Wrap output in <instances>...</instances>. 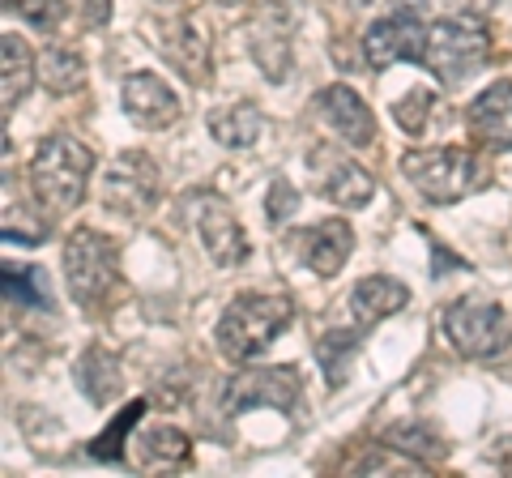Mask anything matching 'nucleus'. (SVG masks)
Here are the masks:
<instances>
[{"label": "nucleus", "mask_w": 512, "mask_h": 478, "mask_svg": "<svg viewBox=\"0 0 512 478\" xmlns=\"http://www.w3.org/2000/svg\"><path fill=\"white\" fill-rule=\"evenodd\" d=\"M90 175H94V150L69 133L43 137L35 146V158H30V188L43 201V210L52 214L77 210L86 201Z\"/></svg>", "instance_id": "nucleus-1"}, {"label": "nucleus", "mask_w": 512, "mask_h": 478, "mask_svg": "<svg viewBox=\"0 0 512 478\" xmlns=\"http://www.w3.org/2000/svg\"><path fill=\"white\" fill-rule=\"evenodd\" d=\"M291 321H295V304L286 295L244 291L231 299L218 321V350L235 363H252L278 342V333Z\"/></svg>", "instance_id": "nucleus-2"}, {"label": "nucleus", "mask_w": 512, "mask_h": 478, "mask_svg": "<svg viewBox=\"0 0 512 478\" xmlns=\"http://www.w3.org/2000/svg\"><path fill=\"white\" fill-rule=\"evenodd\" d=\"M402 175L419 188L431 205H453L470 197L483 184V167L478 158L461 146H427V150H406L402 154Z\"/></svg>", "instance_id": "nucleus-3"}, {"label": "nucleus", "mask_w": 512, "mask_h": 478, "mask_svg": "<svg viewBox=\"0 0 512 478\" xmlns=\"http://www.w3.org/2000/svg\"><path fill=\"white\" fill-rule=\"evenodd\" d=\"M487 56H491L487 30L470 18H444L427 30L423 69L436 73V82L444 86H466L470 77L487 69Z\"/></svg>", "instance_id": "nucleus-4"}, {"label": "nucleus", "mask_w": 512, "mask_h": 478, "mask_svg": "<svg viewBox=\"0 0 512 478\" xmlns=\"http://www.w3.org/2000/svg\"><path fill=\"white\" fill-rule=\"evenodd\" d=\"M120 278V248L103 231L77 227L64 239V286L77 304H99Z\"/></svg>", "instance_id": "nucleus-5"}, {"label": "nucleus", "mask_w": 512, "mask_h": 478, "mask_svg": "<svg viewBox=\"0 0 512 478\" xmlns=\"http://www.w3.org/2000/svg\"><path fill=\"white\" fill-rule=\"evenodd\" d=\"M440 325H444L448 346H453L457 355H466V359L500 355V350L508 346V338H512V321H508L504 304H495V299H478V295L453 299V304L444 308Z\"/></svg>", "instance_id": "nucleus-6"}, {"label": "nucleus", "mask_w": 512, "mask_h": 478, "mask_svg": "<svg viewBox=\"0 0 512 478\" xmlns=\"http://www.w3.org/2000/svg\"><path fill=\"white\" fill-rule=\"evenodd\" d=\"M295 26H299V5L295 0H256V18L248 26V47L252 60L269 82H286L295 65Z\"/></svg>", "instance_id": "nucleus-7"}, {"label": "nucleus", "mask_w": 512, "mask_h": 478, "mask_svg": "<svg viewBox=\"0 0 512 478\" xmlns=\"http://www.w3.org/2000/svg\"><path fill=\"white\" fill-rule=\"evenodd\" d=\"M184 218L192 222V231H197L205 257H210L218 269H235L239 261L248 257V239H244V227H239V218L227 201L218 193H184Z\"/></svg>", "instance_id": "nucleus-8"}, {"label": "nucleus", "mask_w": 512, "mask_h": 478, "mask_svg": "<svg viewBox=\"0 0 512 478\" xmlns=\"http://www.w3.org/2000/svg\"><path fill=\"white\" fill-rule=\"evenodd\" d=\"M158 193H163V180L146 150H124L103 175V205L120 218H146L158 205Z\"/></svg>", "instance_id": "nucleus-9"}, {"label": "nucleus", "mask_w": 512, "mask_h": 478, "mask_svg": "<svg viewBox=\"0 0 512 478\" xmlns=\"http://www.w3.org/2000/svg\"><path fill=\"white\" fill-rule=\"evenodd\" d=\"M303 376L291 363H274V368H248L235 372L222 389V410L248 414V410H291L299 402Z\"/></svg>", "instance_id": "nucleus-10"}, {"label": "nucleus", "mask_w": 512, "mask_h": 478, "mask_svg": "<svg viewBox=\"0 0 512 478\" xmlns=\"http://www.w3.org/2000/svg\"><path fill=\"white\" fill-rule=\"evenodd\" d=\"M308 175H312L316 193L333 205H342V210H363V205H372V197H376L372 171L359 167L355 158L338 146H312L308 150Z\"/></svg>", "instance_id": "nucleus-11"}, {"label": "nucleus", "mask_w": 512, "mask_h": 478, "mask_svg": "<svg viewBox=\"0 0 512 478\" xmlns=\"http://www.w3.org/2000/svg\"><path fill=\"white\" fill-rule=\"evenodd\" d=\"M427 56V26L414 13H389L367 26L363 35V60L372 69H393V65H423Z\"/></svg>", "instance_id": "nucleus-12"}, {"label": "nucleus", "mask_w": 512, "mask_h": 478, "mask_svg": "<svg viewBox=\"0 0 512 478\" xmlns=\"http://www.w3.org/2000/svg\"><path fill=\"white\" fill-rule=\"evenodd\" d=\"M150 39L158 43L163 60L184 77V82H205V73H210V39H205L201 22L163 18V22H154Z\"/></svg>", "instance_id": "nucleus-13"}, {"label": "nucleus", "mask_w": 512, "mask_h": 478, "mask_svg": "<svg viewBox=\"0 0 512 478\" xmlns=\"http://www.w3.org/2000/svg\"><path fill=\"white\" fill-rule=\"evenodd\" d=\"M316 116L329 124L333 133H338L346 146H355V150H367L376 141V116H372V107H367L359 99V90H350L342 82H333L316 94Z\"/></svg>", "instance_id": "nucleus-14"}, {"label": "nucleus", "mask_w": 512, "mask_h": 478, "mask_svg": "<svg viewBox=\"0 0 512 478\" xmlns=\"http://www.w3.org/2000/svg\"><path fill=\"white\" fill-rule=\"evenodd\" d=\"M120 103L128 111V120H137L141 129H167V124L180 120V99L154 73H128L120 86Z\"/></svg>", "instance_id": "nucleus-15"}, {"label": "nucleus", "mask_w": 512, "mask_h": 478, "mask_svg": "<svg viewBox=\"0 0 512 478\" xmlns=\"http://www.w3.org/2000/svg\"><path fill=\"white\" fill-rule=\"evenodd\" d=\"M466 124L487 150H512V82H491L466 107Z\"/></svg>", "instance_id": "nucleus-16"}, {"label": "nucleus", "mask_w": 512, "mask_h": 478, "mask_svg": "<svg viewBox=\"0 0 512 478\" xmlns=\"http://www.w3.org/2000/svg\"><path fill=\"white\" fill-rule=\"evenodd\" d=\"M410 304V291H406V282H397V278H384V274H372V278H363L350 286V295H346V308H350V321H355L363 333L380 325L384 316H393V312H402Z\"/></svg>", "instance_id": "nucleus-17"}, {"label": "nucleus", "mask_w": 512, "mask_h": 478, "mask_svg": "<svg viewBox=\"0 0 512 478\" xmlns=\"http://www.w3.org/2000/svg\"><path fill=\"white\" fill-rule=\"evenodd\" d=\"M350 248H355V231L346 218H325L312 231H303V261L316 278H333L346 265Z\"/></svg>", "instance_id": "nucleus-18"}, {"label": "nucleus", "mask_w": 512, "mask_h": 478, "mask_svg": "<svg viewBox=\"0 0 512 478\" xmlns=\"http://www.w3.org/2000/svg\"><path fill=\"white\" fill-rule=\"evenodd\" d=\"M77 389H82L94 406H111L120 397L124 389V368H120V359L111 355V350L103 346H90L82 359H77Z\"/></svg>", "instance_id": "nucleus-19"}, {"label": "nucleus", "mask_w": 512, "mask_h": 478, "mask_svg": "<svg viewBox=\"0 0 512 478\" xmlns=\"http://www.w3.org/2000/svg\"><path fill=\"white\" fill-rule=\"evenodd\" d=\"M210 133L218 146H227V150H248L261 141L265 133V116H261V107L256 103H227V107H218L210 111Z\"/></svg>", "instance_id": "nucleus-20"}, {"label": "nucleus", "mask_w": 512, "mask_h": 478, "mask_svg": "<svg viewBox=\"0 0 512 478\" xmlns=\"http://www.w3.org/2000/svg\"><path fill=\"white\" fill-rule=\"evenodd\" d=\"M39 77V65H35V52L26 47V39H18L9 30L0 39V86H5V111H13V103H22L30 86Z\"/></svg>", "instance_id": "nucleus-21"}, {"label": "nucleus", "mask_w": 512, "mask_h": 478, "mask_svg": "<svg viewBox=\"0 0 512 478\" xmlns=\"http://www.w3.org/2000/svg\"><path fill=\"white\" fill-rule=\"evenodd\" d=\"M380 444H384V449H393V453H402V457H414V461H444V457H448L444 436L436 432V427L419 423V419L384 427Z\"/></svg>", "instance_id": "nucleus-22"}, {"label": "nucleus", "mask_w": 512, "mask_h": 478, "mask_svg": "<svg viewBox=\"0 0 512 478\" xmlns=\"http://www.w3.org/2000/svg\"><path fill=\"white\" fill-rule=\"evenodd\" d=\"M137 453H141V466H184L192 457V444L184 432L158 423V427H146V432L137 436Z\"/></svg>", "instance_id": "nucleus-23"}, {"label": "nucleus", "mask_w": 512, "mask_h": 478, "mask_svg": "<svg viewBox=\"0 0 512 478\" xmlns=\"http://www.w3.org/2000/svg\"><path fill=\"white\" fill-rule=\"evenodd\" d=\"M39 77L52 94H77L86 86V60L69 47H47L39 60Z\"/></svg>", "instance_id": "nucleus-24"}, {"label": "nucleus", "mask_w": 512, "mask_h": 478, "mask_svg": "<svg viewBox=\"0 0 512 478\" xmlns=\"http://www.w3.org/2000/svg\"><path fill=\"white\" fill-rule=\"evenodd\" d=\"M5 299L26 308H52V282L39 265H5Z\"/></svg>", "instance_id": "nucleus-25"}, {"label": "nucleus", "mask_w": 512, "mask_h": 478, "mask_svg": "<svg viewBox=\"0 0 512 478\" xmlns=\"http://www.w3.org/2000/svg\"><path fill=\"white\" fill-rule=\"evenodd\" d=\"M359 338H363V329H329V333H320V342H316V359H320V368L329 372L333 385H342V376H346V363L350 355L359 350Z\"/></svg>", "instance_id": "nucleus-26"}, {"label": "nucleus", "mask_w": 512, "mask_h": 478, "mask_svg": "<svg viewBox=\"0 0 512 478\" xmlns=\"http://www.w3.org/2000/svg\"><path fill=\"white\" fill-rule=\"evenodd\" d=\"M5 13H13L18 22L35 30H56L64 22V13H69V5L64 0H5Z\"/></svg>", "instance_id": "nucleus-27"}, {"label": "nucleus", "mask_w": 512, "mask_h": 478, "mask_svg": "<svg viewBox=\"0 0 512 478\" xmlns=\"http://www.w3.org/2000/svg\"><path fill=\"white\" fill-rule=\"evenodd\" d=\"M141 414H146V402H133V406H124V414H120V419L111 423L107 432H103L99 440L90 444V453L99 457V461H120V457H124V436H128V427H133V423L141 419Z\"/></svg>", "instance_id": "nucleus-28"}, {"label": "nucleus", "mask_w": 512, "mask_h": 478, "mask_svg": "<svg viewBox=\"0 0 512 478\" xmlns=\"http://www.w3.org/2000/svg\"><path fill=\"white\" fill-rule=\"evenodd\" d=\"M431 111H436V94L419 86V90H410L406 99L393 107V120L402 124L406 133H423V129H427V120H431Z\"/></svg>", "instance_id": "nucleus-29"}, {"label": "nucleus", "mask_w": 512, "mask_h": 478, "mask_svg": "<svg viewBox=\"0 0 512 478\" xmlns=\"http://www.w3.org/2000/svg\"><path fill=\"white\" fill-rule=\"evenodd\" d=\"M295 210H299V188L291 180H274V184H269L265 214L274 218V222H286V218H295Z\"/></svg>", "instance_id": "nucleus-30"}, {"label": "nucleus", "mask_w": 512, "mask_h": 478, "mask_svg": "<svg viewBox=\"0 0 512 478\" xmlns=\"http://www.w3.org/2000/svg\"><path fill=\"white\" fill-rule=\"evenodd\" d=\"M82 18H86V26L103 30L111 22V0H82Z\"/></svg>", "instance_id": "nucleus-31"}, {"label": "nucleus", "mask_w": 512, "mask_h": 478, "mask_svg": "<svg viewBox=\"0 0 512 478\" xmlns=\"http://www.w3.org/2000/svg\"><path fill=\"white\" fill-rule=\"evenodd\" d=\"M346 5H372V0H346Z\"/></svg>", "instance_id": "nucleus-32"}, {"label": "nucleus", "mask_w": 512, "mask_h": 478, "mask_svg": "<svg viewBox=\"0 0 512 478\" xmlns=\"http://www.w3.org/2000/svg\"><path fill=\"white\" fill-rule=\"evenodd\" d=\"M218 5H239V0H218Z\"/></svg>", "instance_id": "nucleus-33"}]
</instances>
